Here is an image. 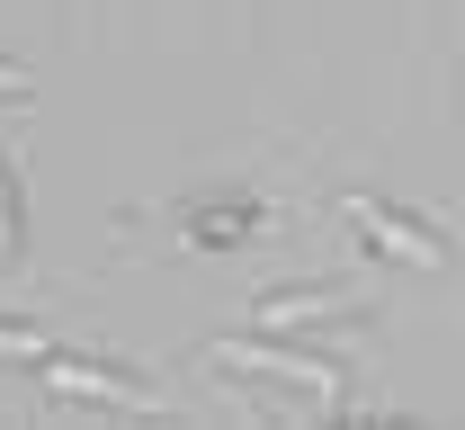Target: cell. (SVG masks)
<instances>
[{
	"label": "cell",
	"instance_id": "obj_1",
	"mask_svg": "<svg viewBox=\"0 0 465 430\" xmlns=\"http://www.w3.org/2000/svg\"><path fill=\"white\" fill-rule=\"evenodd\" d=\"M206 359L224 376H260V385H269V413H295V422L349 413V368L331 350L287 341V332H269V341H206Z\"/></svg>",
	"mask_w": 465,
	"mask_h": 430
},
{
	"label": "cell",
	"instance_id": "obj_2",
	"mask_svg": "<svg viewBox=\"0 0 465 430\" xmlns=\"http://www.w3.org/2000/svg\"><path fill=\"white\" fill-rule=\"evenodd\" d=\"M341 225H349L367 251H376V260H394V269H448V260H457L448 225L411 215V206L376 197V188H341Z\"/></svg>",
	"mask_w": 465,
	"mask_h": 430
},
{
	"label": "cell",
	"instance_id": "obj_3",
	"mask_svg": "<svg viewBox=\"0 0 465 430\" xmlns=\"http://www.w3.org/2000/svg\"><path fill=\"white\" fill-rule=\"evenodd\" d=\"M36 376H45L54 404H108V413H162V404H171L153 376L116 368V359H90V350H45Z\"/></svg>",
	"mask_w": 465,
	"mask_h": 430
},
{
	"label": "cell",
	"instance_id": "obj_4",
	"mask_svg": "<svg viewBox=\"0 0 465 430\" xmlns=\"http://www.w3.org/2000/svg\"><path fill=\"white\" fill-rule=\"evenodd\" d=\"M341 314H367V287L358 278H313V287H260L251 296V323L260 332H304V323H341Z\"/></svg>",
	"mask_w": 465,
	"mask_h": 430
},
{
	"label": "cell",
	"instance_id": "obj_5",
	"mask_svg": "<svg viewBox=\"0 0 465 430\" xmlns=\"http://www.w3.org/2000/svg\"><path fill=\"white\" fill-rule=\"evenodd\" d=\"M179 234L197 251H242V243L269 234V197H251V188H206V197L179 206Z\"/></svg>",
	"mask_w": 465,
	"mask_h": 430
},
{
	"label": "cell",
	"instance_id": "obj_6",
	"mask_svg": "<svg viewBox=\"0 0 465 430\" xmlns=\"http://www.w3.org/2000/svg\"><path fill=\"white\" fill-rule=\"evenodd\" d=\"M27 260V197H18V162L0 153V269Z\"/></svg>",
	"mask_w": 465,
	"mask_h": 430
},
{
	"label": "cell",
	"instance_id": "obj_7",
	"mask_svg": "<svg viewBox=\"0 0 465 430\" xmlns=\"http://www.w3.org/2000/svg\"><path fill=\"white\" fill-rule=\"evenodd\" d=\"M54 350V332H36V323H0V368H36Z\"/></svg>",
	"mask_w": 465,
	"mask_h": 430
},
{
	"label": "cell",
	"instance_id": "obj_8",
	"mask_svg": "<svg viewBox=\"0 0 465 430\" xmlns=\"http://www.w3.org/2000/svg\"><path fill=\"white\" fill-rule=\"evenodd\" d=\"M0 99H9V108H27V99H36V72H27L18 55H0Z\"/></svg>",
	"mask_w": 465,
	"mask_h": 430
}]
</instances>
